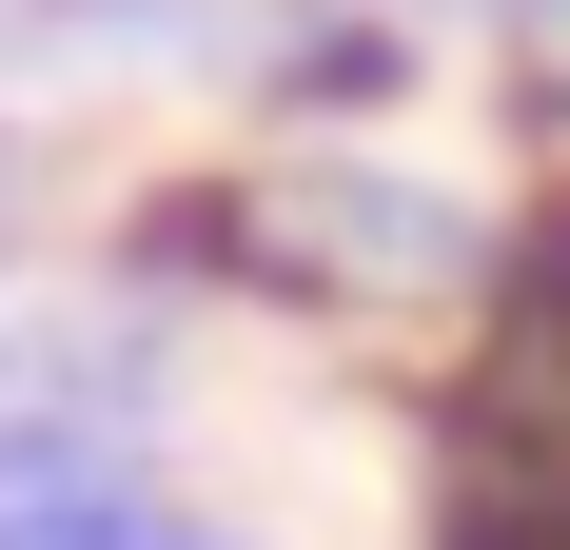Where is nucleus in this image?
<instances>
[{
    "label": "nucleus",
    "mask_w": 570,
    "mask_h": 550,
    "mask_svg": "<svg viewBox=\"0 0 570 550\" xmlns=\"http://www.w3.org/2000/svg\"><path fill=\"white\" fill-rule=\"evenodd\" d=\"M453 20H570V0H453Z\"/></svg>",
    "instance_id": "obj_1"
}]
</instances>
